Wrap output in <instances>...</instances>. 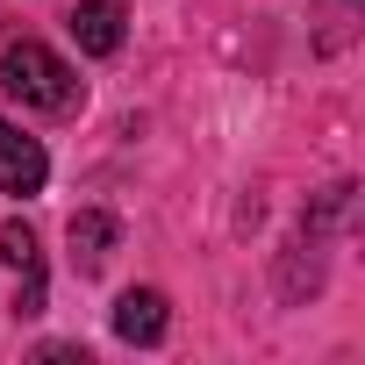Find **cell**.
<instances>
[{
	"mask_svg": "<svg viewBox=\"0 0 365 365\" xmlns=\"http://www.w3.org/2000/svg\"><path fill=\"white\" fill-rule=\"evenodd\" d=\"M0 86H8L22 108H36V115H72L79 108V72L51 43H29V36L0 51Z\"/></svg>",
	"mask_w": 365,
	"mask_h": 365,
	"instance_id": "cell-1",
	"label": "cell"
},
{
	"mask_svg": "<svg viewBox=\"0 0 365 365\" xmlns=\"http://www.w3.org/2000/svg\"><path fill=\"white\" fill-rule=\"evenodd\" d=\"M65 244H72V272H101V265L115 258L122 230H115V215H101V208H79V215H72V230H65Z\"/></svg>",
	"mask_w": 365,
	"mask_h": 365,
	"instance_id": "cell-4",
	"label": "cell"
},
{
	"mask_svg": "<svg viewBox=\"0 0 365 365\" xmlns=\"http://www.w3.org/2000/svg\"><path fill=\"white\" fill-rule=\"evenodd\" d=\"M172 329V301L158 294V287H129L122 301H115V336L122 344H158Z\"/></svg>",
	"mask_w": 365,
	"mask_h": 365,
	"instance_id": "cell-3",
	"label": "cell"
},
{
	"mask_svg": "<svg viewBox=\"0 0 365 365\" xmlns=\"http://www.w3.org/2000/svg\"><path fill=\"white\" fill-rule=\"evenodd\" d=\"M43 179H51L43 143H36V136H22L15 122H0V194L29 201V194H43Z\"/></svg>",
	"mask_w": 365,
	"mask_h": 365,
	"instance_id": "cell-2",
	"label": "cell"
},
{
	"mask_svg": "<svg viewBox=\"0 0 365 365\" xmlns=\"http://www.w3.org/2000/svg\"><path fill=\"white\" fill-rule=\"evenodd\" d=\"M0 258H8L15 272L36 265V230H29V222H8V230H0Z\"/></svg>",
	"mask_w": 365,
	"mask_h": 365,
	"instance_id": "cell-6",
	"label": "cell"
},
{
	"mask_svg": "<svg viewBox=\"0 0 365 365\" xmlns=\"http://www.w3.org/2000/svg\"><path fill=\"white\" fill-rule=\"evenodd\" d=\"M15 315H43V272L22 265V294H15Z\"/></svg>",
	"mask_w": 365,
	"mask_h": 365,
	"instance_id": "cell-7",
	"label": "cell"
},
{
	"mask_svg": "<svg viewBox=\"0 0 365 365\" xmlns=\"http://www.w3.org/2000/svg\"><path fill=\"white\" fill-rule=\"evenodd\" d=\"M72 36L86 58H115L122 51V0H79L72 8Z\"/></svg>",
	"mask_w": 365,
	"mask_h": 365,
	"instance_id": "cell-5",
	"label": "cell"
}]
</instances>
